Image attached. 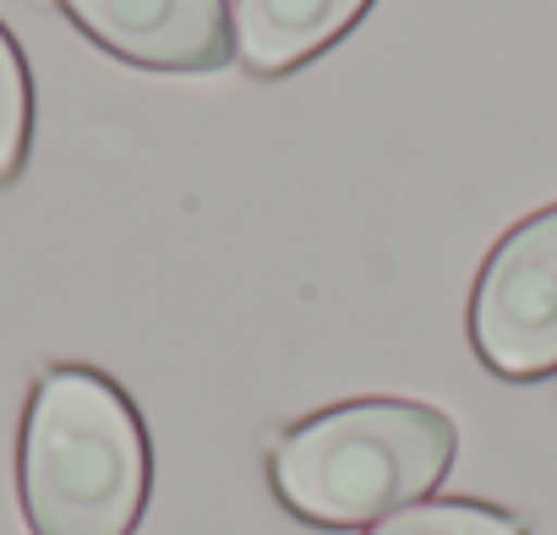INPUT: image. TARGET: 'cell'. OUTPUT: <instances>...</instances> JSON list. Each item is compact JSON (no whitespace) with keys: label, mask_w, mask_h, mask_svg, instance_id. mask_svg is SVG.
<instances>
[{"label":"cell","mask_w":557,"mask_h":535,"mask_svg":"<svg viewBox=\"0 0 557 535\" xmlns=\"http://www.w3.org/2000/svg\"><path fill=\"white\" fill-rule=\"evenodd\" d=\"M367 535H524V524L508 508L492 502H410L388 519H377Z\"/></svg>","instance_id":"52a82bcc"},{"label":"cell","mask_w":557,"mask_h":535,"mask_svg":"<svg viewBox=\"0 0 557 535\" xmlns=\"http://www.w3.org/2000/svg\"><path fill=\"white\" fill-rule=\"evenodd\" d=\"M153 486L148 426L121 383L50 366L23 415L17 492L34 535H132Z\"/></svg>","instance_id":"6da1fadb"},{"label":"cell","mask_w":557,"mask_h":535,"mask_svg":"<svg viewBox=\"0 0 557 535\" xmlns=\"http://www.w3.org/2000/svg\"><path fill=\"white\" fill-rule=\"evenodd\" d=\"M115 61L143 72H213L230 61L224 0H55Z\"/></svg>","instance_id":"277c9868"},{"label":"cell","mask_w":557,"mask_h":535,"mask_svg":"<svg viewBox=\"0 0 557 535\" xmlns=\"http://www.w3.org/2000/svg\"><path fill=\"white\" fill-rule=\"evenodd\" d=\"M372 0H230V45L257 77L296 72L339 45Z\"/></svg>","instance_id":"5b68a950"},{"label":"cell","mask_w":557,"mask_h":535,"mask_svg":"<svg viewBox=\"0 0 557 535\" xmlns=\"http://www.w3.org/2000/svg\"><path fill=\"white\" fill-rule=\"evenodd\" d=\"M470 345L486 372L513 383L557 372V208L513 224L481 262Z\"/></svg>","instance_id":"3957f363"},{"label":"cell","mask_w":557,"mask_h":535,"mask_svg":"<svg viewBox=\"0 0 557 535\" xmlns=\"http://www.w3.org/2000/svg\"><path fill=\"white\" fill-rule=\"evenodd\" d=\"M459 432L416 399H356L290 426L268 448V486L318 530L377 524L421 502L454 464Z\"/></svg>","instance_id":"7a4b0ae2"},{"label":"cell","mask_w":557,"mask_h":535,"mask_svg":"<svg viewBox=\"0 0 557 535\" xmlns=\"http://www.w3.org/2000/svg\"><path fill=\"white\" fill-rule=\"evenodd\" d=\"M28 142H34V77L17 39L0 23V186L23 175Z\"/></svg>","instance_id":"8992f818"}]
</instances>
